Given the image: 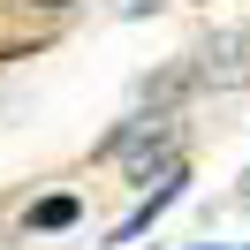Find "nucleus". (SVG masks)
Returning a JSON list of instances; mask_svg holds the SVG:
<instances>
[{
  "label": "nucleus",
  "instance_id": "nucleus-1",
  "mask_svg": "<svg viewBox=\"0 0 250 250\" xmlns=\"http://www.w3.org/2000/svg\"><path fill=\"white\" fill-rule=\"evenodd\" d=\"M68 220H76V197H38V205H31V228H46V235L68 228Z\"/></svg>",
  "mask_w": 250,
  "mask_h": 250
},
{
  "label": "nucleus",
  "instance_id": "nucleus-2",
  "mask_svg": "<svg viewBox=\"0 0 250 250\" xmlns=\"http://www.w3.org/2000/svg\"><path fill=\"white\" fill-rule=\"evenodd\" d=\"M114 8H122V16H152L159 0H114Z\"/></svg>",
  "mask_w": 250,
  "mask_h": 250
},
{
  "label": "nucleus",
  "instance_id": "nucleus-3",
  "mask_svg": "<svg viewBox=\"0 0 250 250\" xmlns=\"http://www.w3.org/2000/svg\"><path fill=\"white\" fill-rule=\"evenodd\" d=\"M23 8H68V0H23Z\"/></svg>",
  "mask_w": 250,
  "mask_h": 250
},
{
  "label": "nucleus",
  "instance_id": "nucleus-4",
  "mask_svg": "<svg viewBox=\"0 0 250 250\" xmlns=\"http://www.w3.org/2000/svg\"><path fill=\"white\" fill-rule=\"evenodd\" d=\"M243 197H250V182H243Z\"/></svg>",
  "mask_w": 250,
  "mask_h": 250
}]
</instances>
